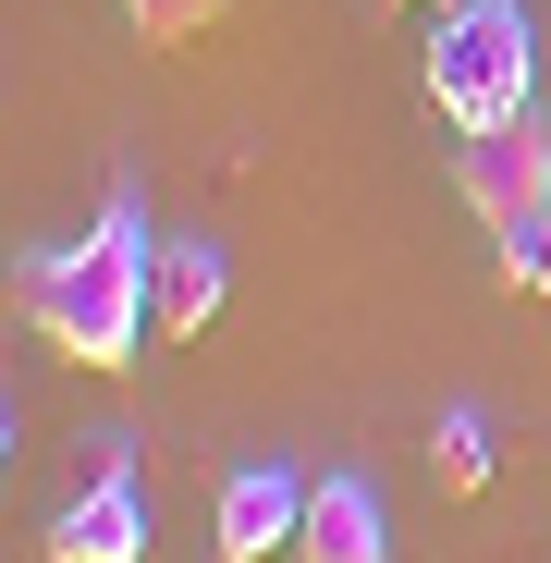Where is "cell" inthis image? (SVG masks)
<instances>
[{
  "label": "cell",
  "instance_id": "obj_5",
  "mask_svg": "<svg viewBox=\"0 0 551 563\" xmlns=\"http://www.w3.org/2000/svg\"><path fill=\"white\" fill-rule=\"evenodd\" d=\"M49 563H147V490H135V465H123V478H86L49 515Z\"/></svg>",
  "mask_w": 551,
  "mask_h": 563
},
{
  "label": "cell",
  "instance_id": "obj_2",
  "mask_svg": "<svg viewBox=\"0 0 551 563\" xmlns=\"http://www.w3.org/2000/svg\"><path fill=\"white\" fill-rule=\"evenodd\" d=\"M429 99L453 135H491L515 111H539V25H527V0H441V25H429Z\"/></svg>",
  "mask_w": 551,
  "mask_h": 563
},
{
  "label": "cell",
  "instance_id": "obj_6",
  "mask_svg": "<svg viewBox=\"0 0 551 563\" xmlns=\"http://www.w3.org/2000/svg\"><path fill=\"white\" fill-rule=\"evenodd\" d=\"M295 563H393V503L367 490V478H319V490H307Z\"/></svg>",
  "mask_w": 551,
  "mask_h": 563
},
{
  "label": "cell",
  "instance_id": "obj_1",
  "mask_svg": "<svg viewBox=\"0 0 551 563\" xmlns=\"http://www.w3.org/2000/svg\"><path fill=\"white\" fill-rule=\"evenodd\" d=\"M25 319L74 367H123L147 343V319H159V233H147L135 184H111V209L86 221L74 245H37L25 257Z\"/></svg>",
  "mask_w": 551,
  "mask_h": 563
},
{
  "label": "cell",
  "instance_id": "obj_8",
  "mask_svg": "<svg viewBox=\"0 0 551 563\" xmlns=\"http://www.w3.org/2000/svg\"><path fill=\"white\" fill-rule=\"evenodd\" d=\"M429 465H441L453 490H478V478H491V417H478V405H441V429H429Z\"/></svg>",
  "mask_w": 551,
  "mask_h": 563
},
{
  "label": "cell",
  "instance_id": "obj_9",
  "mask_svg": "<svg viewBox=\"0 0 551 563\" xmlns=\"http://www.w3.org/2000/svg\"><path fill=\"white\" fill-rule=\"evenodd\" d=\"M123 25H135L147 49H184L197 25H221V0H123Z\"/></svg>",
  "mask_w": 551,
  "mask_h": 563
},
{
  "label": "cell",
  "instance_id": "obj_3",
  "mask_svg": "<svg viewBox=\"0 0 551 563\" xmlns=\"http://www.w3.org/2000/svg\"><path fill=\"white\" fill-rule=\"evenodd\" d=\"M453 197H466L491 233H515L527 209H551V123H539V111H515V123L466 135V147H453Z\"/></svg>",
  "mask_w": 551,
  "mask_h": 563
},
{
  "label": "cell",
  "instance_id": "obj_7",
  "mask_svg": "<svg viewBox=\"0 0 551 563\" xmlns=\"http://www.w3.org/2000/svg\"><path fill=\"white\" fill-rule=\"evenodd\" d=\"M221 295H233L221 233H172V245H159V331H209V319H221Z\"/></svg>",
  "mask_w": 551,
  "mask_h": 563
},
{
  "label": "cell",
  "instance_id": "obj_4",
  "mask_svg": "<svg viewBox=\"0 0 551 563\" xmlns=\"http://www.w3.org/2000/svg\"><path fill=\"white\" fill-rule=\"evenodd\" d=\"M209 527H221V563L295 551V539H307V478H295V465H233L221 503H209Z\"/></svg>",
  "mask_w": 551,
  "mask_h": 563
},
{
  "label": "cell",
  "instance_id": "obj_10",
  "mask_svg": "<svg viewBox=\"0 0 551 563\" xmlns=\"http://www.w3.org/2000/svg\"><path fill=\"white\" fill-rule=\"evenodd\" d=\"M503 282H515V295H551V209H527L503 233Z\"/></svg>",
  "mask_w": 551,
  "mask_h": 563
}]
</instances>
